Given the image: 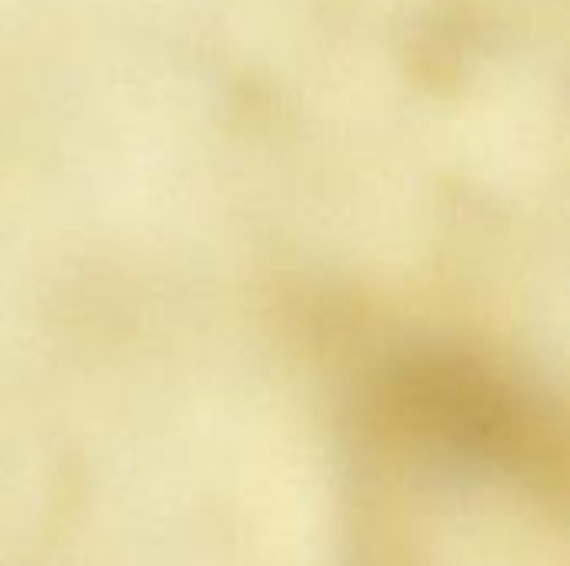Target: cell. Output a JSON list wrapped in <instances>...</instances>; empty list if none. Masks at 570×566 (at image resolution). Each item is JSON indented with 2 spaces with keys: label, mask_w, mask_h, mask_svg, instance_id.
I'll list each match as a JSON object with an SVG mask.
<instances>
[{
  "label": "cell",
  "mask_w": 570,
  "mask_h": 566,
  "mask_svg": "<svg viewBox=\"0 0 570 566\" xmlns=\"http://www.w3.org/2000/svg\"><path fill=\"white\" fill-rule=\"evenodd\" d=\"M381 407L411 440L464 467L538 487L561 470V430L544 400L481 360L404 357L384 374Z\"/></svg>",
  "instance_id": "1"
}]
</instances>
